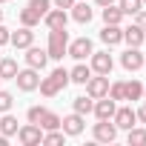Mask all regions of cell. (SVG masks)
I'll return each instance as SVG.
<instances>
[{
	"mask_svg": "<svg viewBox=\"0 0 146 146\" xmlns=\"http://www.w3.org/2000/svg\"><path fill=\"white\" fill-rule=\"evenodd\" d=\"M69 86V72L63 69V66H57L54 72H49V78H40V95L43 98H54V95H60L63 89Z\"/></svg>",
	"mask_w": 146,
	"mask_h": 146,
	"instance_id": "6da1fadb",
	"label": "cell"
},
{
	"mask_svg": "<svg viewBox=\"0 0 146 146\" xmlns=\"http://www.w3.org/2000/svg\"><path fill=\"white\" fill-rule=\"evenodd\" d=\"M66 49H69V32L66 29H49V57L52 60H63L66 57Z\"/></svg>",
	"mask_w": 146,
	"mask_h": 146,
	"instance_id": "7a4b0ae2",
	"label": "cell"
},
{
	"mask_svg": "<svg viewBox=\"0 0 146 146\" xmlns=\"http://www.w3.org/2000/svg\"><path fill=\"white\" fill-rule=\"evenodd\" d=\"M17 140H20L23 146H40V143H43V129H40L37 123H26V126L17 129Z\"/></svg>",
	"mask_w": 146,
	"mask_h": 146,
	"instance_id": "3957f363",
	"label": "cell"
},
{
	"mask_svg": "<svg viewBox=\"0 0 146 146\" xmlns=\"http://www.w3.org/2000/svg\"><path fill=\"white\" fill-rule=\"evenodd\" d=\"M15 80H17V89L20 92H35L37 86H40V78H37V69H17V75H15Z\"/></svg>",
	"mask_w": 146,
	"mask_h": 146,
	"instance_id": "277c9868",
	"label": "cell"
},
{
	"mask_svg": "<svg viewBox=\"0 0 146 146\" xmlns=\"http://www.w3.org/2000/svg\"><path fill=\"white\" fill-rule=\"evenodd\" d=\"M83 86H86V95H89V98H95V100H98V98H106V95H109V75H95V78H89Z\"/></svg>",
	"mask_w": 146,
	"mask_h": 146,
	"instance_id": "5b68a950",
	"label": "cell"
},
{
	"mask_svg": "<svg viewBox=\"0 0 146 146\" xmlns=\"http://www.w3.org/2000/svg\"><path fill=\"white\" fill-rule=\"evenodd\" d=\"M92 135H95L98 143H112V140L117 137V126H115L112 117H109V120H98L95 129H92Z\"/></svg>",
	"mask_w": 146,
	"mask_h": 146,
	"instance_id": "8992f818",
	"label": "cell"
},
{
	"mask_svg": "<svg viewBox=\"0 0 146 146\" xmlns=\"http://www.w3.org/2000/svg\"><path fill=\"white\" fill-rule=\"evenodd\" d=\"M92 52H95V49H92V40H89V37H78V40H72L69 49H66V54H69V57H75V60H86Z\"/></svg>",
	"mask_w": 146,
	"mask_h": 146,
	"instance_id": "52a82bcc",
	"label": "cell"
},
{
	"mask_svg": "<svg viewBox=\"0 0 146 146\" xmlns=\"http://www.w3.org/2000/svg\"><path fill=\"white\" fill-rule=\"evenodd\" d=\"M89 60H92V72H95V75H109L112 66H115V60H112L109 52H92Z\"/></svg>",
	"mask_w": 146,
	"mask_h": 146,
	"instance_id": "ba28073f",
	"label": "cell"
},
{
	"mask_svg": "<svg viewBox=\"0 0 146 146\" xmlns=\"http://www.w3.org/2000/svg\"><path fill=\"white\" fill-rule=\"evenodd\" d=\"M120 63H123L126 72H137V69H143V54H140V49H137V46H129V49L120 54Z\"/></svg>",
	"mask_w": 146,
	"mask_h": 146,
	"instance_id": "9c48e42d",
	"label": "cell"
},
{
	"mask_svg": "<svg viewBox=\"0 0 146 146\" xmlns=\"http://www.w3.org/2000/svg\"><path fill=\"white\" fill-rule=\"evenodd\" d=\"M115 109H117V100H112L109 95H106V98H98L95 106H92V112H95L98 120H109V117L115 115Z\"/></svg>",
	"mask_w": 146,
	"mask_h": 146,
	"instance_id": "30bf717a",
	"label": "cell"
},
{
	"mask_svg": "<svg viewBox=\"0 0 146 146\" xmlns=\"http://www.w3.org/2000/svg\"><path fill=\"white\" fill-rule=\"evenodd\" d=\"M112 120H115V126H117V129H132V126L137 123V115H135L129 106H120V109H115Z\"/></svg>",
	"mask_w": 146,
	"mask_h": 146,
	"instance_id": "8fae6325",
	"label": "cell"
},
{
	"mask_svg": "<svg viewBox=\"0 0 146 146\" xmlns=\"http://www.w3.org/2000/svg\"><path fill=\"white\" fill-rule=\"evenodd\" d=\"M83 115H78V112H72L69 117H60V129L66 132V135H72V137H75V135H80L83 132Z\"/></svg>",
	"mask_w": 146,
	"mask_h": 146,
	"instance_id": "7c38bea8",
	"label": "cell"
},
{
	"mask_svg": "<svg viewBox=\"0 0 146 146\" xmlns=\"http://www.w3.org/2000/svg\"><path fill=\"white\" fill-rule=\"evenodd\" d=\"M46 60H49V52H46V49H37L35 43L26 49V66H32V69H43Z\"/></svg>",
	"mask_w": 146,
	"mask_h": 146,
	"instance_id": "4fadbf2b",
	"label": "cell"
},
{
	"mask_svg": "<svg viewBox=\"0 0 146 146\" xmlns=\"http://www.w3.org/2000/svg\"><path fill=\"white\" fill-rule=\"evenodd\" d=\"M43 23H46L49 29H66V23H69L66 9H49V12L43 15Z\"/></svg>",
	"mask_w": 146,
	"mask_h": 146,
	"instance_id": "5bb4252c",
	"label": "cell"
},
{
	"mask_svg": "<svg viewBox=\"0 0 146 146\" xmlns=\"http://www.w3.org/2000/svg\"><path fill=\"white\" fill-rule=\"evenodd\" d=\"M9 43H12L15 49H29V46L35 43V32H32L29 26H23V29H17V32L9 37Z\"/></svg>",
	"mask_w": 146,
	"mask_h": 146,
	"instance_id": "9a60e30c",
	"label": "cell"
},
{
	"mask_svg": "<svg viewBox=\"0 0 146 146\" xmlns=\"http://www.w3.org/2000/svg\"><path fill=\"white\" fill-rule=\"evenodd\" d=\"M100 40L106 43V46H117V43H123V29L120 26H103V32H100Z\"/></svg>",
	"mask_w": 146,
	"mask_h": 146,
	"instance_id": "2e32d148",
	"label": "cell"
},
{
	"mask_svg": "<svg viewBox=\"0 0 146 146\" xmlns=\"http://www.w3.org/2000/svg\"><path fill=\"white\" fill-rule=\"evenodd\" d=\"M123 40H126L129 46H137V49H140V46H143V40H146V32H143V29L135 23V26L123 29Z\"/></svg>",
	"mask_w": 146,
	"mask_h": 146,
	"instance_id": "e0dca14e",
	"label": "cell"
},
{
	"mask_svg": "<svg viewBox=\"0 0 146 146\" xmlns=\"http://www.w3.org/2000/svg\"><path fill=\"white\" fill-rule=\"evenodd\" d=\"M92 9H89V3H86V0H75V6H72V17H75L78 23H89L92 20Z\"/></svg>",
	"mask_w": 146,
	"mask_h": 146,
	"instance_id": "ac0fdd59",
	"label": "cell"
},
{
	"mask_svg": "<svg viewBox=\"0 0 146 146\" xmlns=\"http://www.w3.org/2000/svg\"><path fill=\"white\" fill-rule=\"evenodd\" d=\"M89 78H92V66H83V63H78L75 69L69 72V83H80L83 86Z\"/></svg>",
	"mask_w": 146,
	"mask_h": 146,
	"instance_id": "d6986e66",
	"label": "cell"
},
{
	"mask_svg": "<svg viewBox=\"0 0 146 146\" xmlns=\"http://www.w3.org/2000/svg\"><path fill=\"white\" fill-rule=\"evenodd\" d=\"M15 75H17V60L0 57V80H15Z\"/></svg>",
	"mask_w": 146,
	"mask_h": 146,
	"instance_id": "ffe728a7",
	"label": "cell"
},
{
	"mask_svg": "<svg viewBox=\"0 0 146 146\" xmlns=\"http://www.w3.org/2000/svg\"><path fill=\"white\" fill-rule=\"evenodd\" d=\"M126 15L120 12V6H103V23H109V26H120V20H123Z\"/></svg>",
	"mask_w": 146,
	"mask_h": 146,
	"instance_id": "44dd1931",
	"label": "cell"
},
{
	"mask_svg": "<svg viewBox=\"0 0 146 146\" xmlns=\"http://www.w3.org/2000/svg\"><path fill=\"white\" fill-rule=\"evenodd\" d=\"M123 95H126V100H140L143 98V83L140 80H123Z\"/></svg>",
	"mask_w": 146,
	"mask_h": 146,
	"instance_id": "7402d4cb",
	"label": "cell"
},
{
	"mask_svg": "<svg viewBox=\"0 0 146 146\" xmlns=\"http://www.w3.org/2000/svg\"><path fill=\"white\" fill-rule=\"evenodd\" d=\"M17 117L15 115H9V112H3V117H0V132H3L6 137H12V135H17Z\"/></svg>",
	"mask_w": 146,
	"mask_h": 146,
	"instance_id": "603a6c76",
	"label": "cell"
},
{
	"mask_svg": "<svg viewBox=\"0 0 146 146\" xmlns=\"http://www.w3.org/2000/svg\"><path fill=\"white\" fill-rule=\"evenodd\" d=\"M92 106H95V98H89V95H80V98L72 100V109H75L78 115H89Z\"/></svg>",
	"mask_w": 146,
	"mask_h": 146,
	"instance_id": "cb8c5ba5",
	"label": "cell"
},
{
	"mask_svg": "<svg viewBox=\"0 0 146 146\" xmlns=\"http://www.w3.org/2000/svg\"><path fill=\"white\" fill-rule=\"evenodd\" d=\"M37 126L43 129V132H49V129H60V115H54V112H43V117L37 120Z\"/></svg>",
	"mask_w": 146,
	"mask_h": 146,
	"instance_id": "d4e9b609",
	"label": "cell"
},
{
	"mask_svg": "<svg viewBox=\"0 0 146 146\" xmlns=\"http://www.w3.org/2000/svg\"><path fill=\"white\" fill-rule=\"evenodd\" d=\"M129 132V146H146V129H140V126H132V129H126Z\"/></svg>",
	"mask_w": 146,
	"mask_h": 146,
	"instance_id": "484cf974",
	"label": "cell"
},
{
	"mask_svg": "<svg viewBox=\"0 0 146 146\" xmlns=\"http://www.w3.org/2000/svg\"><path fill=\"white\" fill-rule=\"evenodd\" d=\"M40 20H43V17H40V15H37L35 9H29V6H26V9L20 12V23H23V26H29V29H35V26H37Z\"/></svg>",
	"mask_w": 146,
	"mask_h": 146,
	"instance_id": "4316f807",
	"label": "cell"
},
{
	"mask_svg": "<svg viewBox=\"0 0 146 146\" xmlns=\"http://www.w3.org/2000/svg\"><path fill=\"white\" fill-rule=\"evenodd\" d=\"M143 9V0H120V12L123 15H137Z\"/></svg>",
	"mask_w": 146,
	"mask_h": 146,
	"instance_id": "83f0119b",
	"label": "cell"
},
{
	"mask_svg": "<svg viewBox=\"0 0 146 146\" xmlns=\"http://www.w3.org/2000/svg\"><path fill=\"white\" fill-rule=\"evenodd\" d=\"M63 137H66V132L63 129H49V132H43V143H63Z\"/></svg>",
	"mask_w": 146,
	"mask_h": 146,
	"instance_id": "f1b7e54d",
	"label": "cell"
},
{
	"mask_svg": "<svg viewBox=\"0 0 146 146\" xmlns=\"http://www.w3.org/2000/svg\"><path fill=\"white\" fill-rule=\"evenodd\" d=\"M29 9H35V12L43 17V15L52 9V0H29Z\"/></svg>",
	"mask_w": 146,
	"mask_h": 146,
	"instance_id": "f546056e",
	"label": "cell"
},
{
	"mask_svg": "<svg viewBox=\"0 0 146 146\" xmlns=\"http://www.w3.org/2000/svg\"><path fill=\"white\" fill-rule=\"evenodd\" d=\"M109 98H112V100H126V95H123V80L109 83Z\"/></svg>",
	"mask_w": 146,
	"mask_h": 146,
	"instance_id": "4dcf8cb0",
	"label": "cell"
},
{
	"mask_svg": "<svg viewBox=\"0 0 146 146\" xmlns=\"http://www.w3.org/2000/svg\"><path fill=\"white\" fill-rule=\"evenodd\" d=\"M43 112H46V106H32V109L26 112V117H29V123H37V120L43 117Z\"/></svg>",
	"mask_w": 146,
	"mask_h": 146,
	"instance_id": "1f68e13d",
	"label": "cell"
},
{
	"mask_svg": "<svg viewBox=\"0 0 146 146\" xmlns=\"http://www.w3.org/2000/svg\"><path fill=\"white\" fill-rule=\"evenodd\" d=\"M12 103H15V98H12L9 92L0 89V112H9V109H12Z\"/></svg>",
	"mask_w": 146,
	"mask_h": 146,
	"instance_id": "d6a6232c",
	"label": "cell"
},
{
	"mask_svg": "<svg viewBox=\"0 0 146 146\" xmlns=\"http://www.w3.org/2000/svg\"><path fill=\"white\" fill-rule=\"evenodd\" d=\"M9 37H12V32H9L3 23H0V46H6V43H9Z\"/></svg>",
	"mask_w": 146,
	"mask_h": 146,
	"instance_id": "836d02e7",
	"label": "cell"
},
{
	"mask_svg": "<svg viewBox=\"0 0 146 146\" xmlns=\"http://www.w3.org/2000/svg\"><path fill=\"white\" fill-rule=\"evenodd\" d=\"M52 3H54V9H72L75 0H52Z\"/></svg>",
	"mask_w": 146,
	"mask_h": 146,
	"instance_id": "e575fe53",
	"label": "cell"
},
{
	"mask_svg": "<svg viewBox=\"0 0 146 146\" xmlns=\"http://www.w3.org/2000/svg\"><path fill=\"white\" fill-rule=\"evenodd\" d=\"M135 23H137V26H140V29L146 32V12H143V9H140V12L135 15Z\"/></svg>",
	"mask_w": 146,
	"mask_h": 146,
	"instance_id": "d590c367",
	"label": "cell"
},
{
	"mask_svg": "<svg viewBox=\"0 0 146 146\" xmlns=\"http://www.w3.org/2000/svg\"><path fill=\"white\" fill-rule=\"evenodd\" d=\"M135 115H137V120H140V123H146V103H143V106H140Z\"/></svg>",
	"mask_w": 146,
	"mask_h": 146,
	"instance_id": "8d00e7d4",
	"label": "cell"
},
{
	"mask_svg": "<svg viewBox=\"0 0 146 146\" xmlns=\"http://www.w3.org/2000/svg\"><path fill=\"white\" fill-rule=\"evenodd\" d=\"M95 3H98V6L103 9V6H112V3H115V0H95Z\"/></svg>",
	"mask_w": 146,
	"mask_h": 146,
	"instance_id": "74e56055",
	"label": "cell"
},
{
	"mask_svg": "<svg viewBox=\"0 0 146 146\" xmlns=\"http://www.w3.org/2000/svg\"><path fill=\"white\" fill-rule=\"evenodd\" d=\"M6 143H9V137H6L3 132H0V146H6Z\"/></svg>",
	"mask_w": 146,
	"mask_h": 146,
	"instance_id": "f35d334b",
	"label": "cell"
},
{
	"mask_svg": "<svg viewBox=\"0 0 146 146\" xmlns=\"http://www.w3.org/2000/svg\"><path fill=\"white\" fill-rule=\"evenodd\" d=\"M143 100H146V86H143Z\"/></svg>",
	"mask_w": 146,
	"mask_h": 146,
	"instance_id": "ab89813d",
	"label": "cell"
},
{
	"mask_svg": "<svg viewBox=\"0 0 146 146\" xmlns=\"http://www.w3.org/2000/svg\"><path fill=\"white\" fill-rule=\"evenodd\" d=\"M0 20H3V9H0Z\"/></svg>",
	"mask_w": 146,
	"mask_h": 146,
	"instance_id": "60d3db41",
	"label": "cell"
},
{
	"mask_svg": "<svg viewBox=\"0 0 146 146\" xmlns=\"http://www.w3.org/2000/svg\"><path fill=\"white\" fill-rule=\"evenodd\" d=\"M0 3H9V0H0Z\"/></svg>",
	"mask_w": 146,
	"mask_h": 146,
	"instance_id": "b9f144b4",
	"label": "cell"
},
{
	"mask_svg": "<svg viewBox=\"0 0 146 146\" xmlns=\"http://www.w3.org/2000/svg\"><path fill=\"white\" fill-rule=\"evenodd\" d=\"M143 6H146V0H143Z\"/></svg>",
	"mask_w": 146,
	"mask_h": 146,
	"instance_id": "7bdbcfd3",
	"label": "cell"
},
{
	"mask_svg": "<svg viewBox=\"0 0 146 146\" xmlns=\"http://www.w3.org/2000/svg\"><path fill=\"white\" fill-rule=\"evenodd\" d=\"M0 83H3V80H0Z\"/></svg>",
	"mask_w": 146,
	"mask_h": 146,
	"instance_id": "ee69618b",
	"label": "cell"
}]
</instances>
